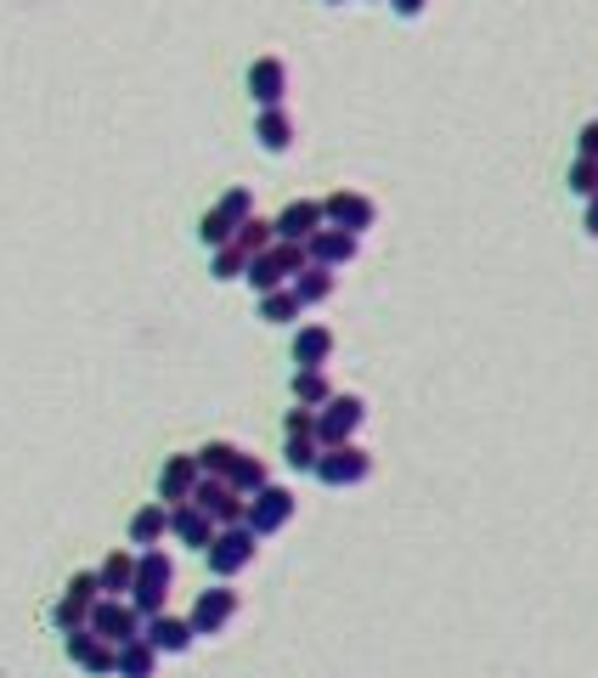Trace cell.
<instances>
[{
  "instance_id": "obj_1",
  "label": "cell",
  "mask_w": 598,
  "mask_h": 678,
  "mask_svg": "<svg viewBox=\"0 0 598 678\" xmlns=\"http://www.w3.org/2000/svg\"><path fill=\"white\" fill-rule=\"evenodd\" d=\"M170 583H175V560H170L164 549H141V554H136V583H130V605L141 611V622L164 611Z\"/></svg>"
},
{
  "instance_id": "obj_2",
  "label": "cell",
  "mask_w": 598,
  "mask_h": 678,
  "mask_svg": "<svg viewBox=\"0 0 598 678\" xmlns=\"http://www.w3.org/2000/svg\"><path fill=\"white\" fill-rule=\"evenodd\" d=\"M306 266H311L306 261V244H271L266 255H248L243 283L255 288V295H271V288H288L293 272H306Z\"/></svg>"
},
{
  "instance_id": "obj_3",
  "label": "cell",
  "mask_w": 598,
  "mask_h": 678,
  "mask_svg": "<svg viewBox=\"0 0 598 678\" xmlns=\"http://www.w3.org/2000/svg\"><path fill=\"white\" fill-rule=\"evenodd\" d=\"M255 554H260V538H255L248 526H221L215 538H210V549H204V560H210V571H215V583H232L237 571L255 565Z\"/></svg>"
},
{
  "instance_id": "obj_4",
  "label": "cell",
  "mask_w": 598,
  "mask_h": 678,
  "mask_svg": "<svg viewBox=\"0 0 598 678\" xmlns=\"http://www.w3.org/2000/svg\"><path fill=\"white\" fill-rule=\"evenodd\" d=\"M362 419H367V402H362V396H328V402L317 407V447L356 442Z\"/></svg>"
},
{
  "instance_id": "obj_5",
  "label": "cell",
  "mask_w": 598,
  "mask_h": 678,
  "mask_svg": "<svg viewBox=\"0 0 598 678\" xmlns=\"http://www.w3.org/2000/svg\"><path fill=\"white\" fill-rule=\"evenodd\" d=\"M85 627H90V634L103 639V645H114V650H119V645L141 639V611H136L130 600H96Z\"/></svg>"
},
{
  "instance_id": "obj_6",
  "label": "cell",
  "mask_w": 598,
  "mask_h": 678,
  "mask_svg": "<svg viewBox=\"0 0 598 678\" xmlns=\"http://www.w3.org/2000/svg\"><path fill=\"white\" fill-rule=\"evenodd\" d=\"M322 487H362V480L373 475V453H362L356 442H344V447H322L317 469H311Z\"/></svg>"
},
{
  "instance_id": "obj_7",
  "label": "cell",
  "mask_w": 598,
  "mask_h": 678,
  "mask_svg": "<svg viewBox=\"0 0 598 678\" xmlns=\"http://www.w3.org/2000/svg\"><path fill=\"white\" fill-rule=\"evenodd\" d=\"M293 509H299V498L288 487H260L255 498L243 504V526L255 531V538H271V531H282L293 520Z\"/></svg>"
},
{
  "instance_id": "obj_8",
  "label": "cell",
  "mask_w": 598,
  "mask_h": 678,
  "mask_svg": "<svg viewBox=\"0 0 598 678\" xmlns=\"http://www.w3.org/2000/svg\"><path fill=\"white\" fill-rule=\"evenodd\" d=\"M96 600H103V589H96V571H79V576H68L63 600L52 605L57 634H79V627L90 622V605H96Z\"/></svg>"
},
{
  "instance_id": "obj_9",
  "label": "cell",
  "mask_w": 598,
  "mask_h": 678,
  "mask_svg": "<svg viewBox=\"0 0 598 678\" xmlns=\"http://www.w3.org/2000/svg\"><path fill=\"white\" fill-rule=\"evenodd\" d=\"M322 221L339 226V232H351V237H362V232L378 221V204L367 199V192L339 187V192H328V199H322Z\"/></svg>"
},
{
  "instance_id": "obj_10",
  "label": "cell",
  "mask_w": 598,
  "mask_h": 678,
  "mask_svg": "<svg viewBox=\"0 0 598 678\" xmlns=\"http://www.w3.org/2000/svg\"><path fill=\"white\" fill-rule=\"evenodd\" d=\"M186 504L204 509V515L215 520V531H221V526H243V504H248V498H237L226 480H215V475H197V487H192Z\"/></svg>"
},
{
  "instance_id": "obj_11",
  "label": "cell",
  "mask_w": 598,
  "mask_h": 678,
  "mask_svg": "<svg viewBox=\"0 0 598 678\" xmlns=\"http://www.w3.org/2000/svg\"><path fill=\"white\" fill-rule=\"evenodd\" d=\"M237 616V589H204V594H197L192 600V616H186V627H192V634L197 639H204V634H221V627Z\"/></svg>"
},
{
  "instance_id": "obj_12",
  "label": "cell",
  "mask_w": 598,
  "mask_h": 678,
  "mask_svg": "<svg viewBox=\"0 0 598 678\" xmlns=\"http://www.w3.org/2000/svg\"><path fill=\"white\" fill-rule=\"evenodd\" d=\"M328 221H322V199H293L277 221H271V232H277V244H306L311 232H322Z\"/></svg>"
},
{
  "instance_id": "obj_13",
  "label": "cell",
  "mask_w": 598,
  "mask_h": 678,
  "mask_svg": "<svg viewBox=\"0 0 598 678\" xmlns=\"http://www.w3.org/2000/svg\"><path fill=\"white\" fill-rule=\"evenodd\" d=\"M248 96H255L260 108H282V96H288V63L282 57H255V63H248Z\"/></svg>"
},
{
  "instance_id": "obj_14",
  "label": "cell",
  "mask_w": 598,
  "mask_h": 678,
  "mask_svg": "<svg viewBox=\"0 0 598 678\" xmlns=\"http://www.w3.org/2000/svg\"><path fill=\"white\" fill-rule=\"evenodd\" d=\"M306 261H311V266H328V272L351 266V261H356V237L339 232V226H322V232L306 237Z\"/></svg>"
},
{
  "instance_id": "obj_15",
  "label": "cell",
  "mask_w": 598,
  "mask_h": 678,
  "mask_svg": "<svg viewBox=\"0 0 598 678\" xmlns=\"http://www.w3.org/2000/svg\"><path fill=\"white\" fill-rule=\"evenodd\" d=\"M141 639L153 645L159 656H181V650H192V627H186V616H170V611H159V616H147L141 622Z\"/></svg>"
},
{
  "instance_id": "obj_16",
  "label": "cell",
  "mask_w": 598,
  "mask_h": 678,
  "mask_svg": "<svg viewBox=\"0 0 598 678\" xmlns=\"http://www.w3.org/2000/svg\"><path fill=\"white\" fill-rule=\"evenodd\" d=\"M63 650H68V661L85 667L90 678H108V672H114V645H103L90 627H79V634H63Z\"/></svg>"
},
{
  "instance_id": "obj_17",
  "label": "cell",
  "mask_w": 598,
  "mask_h": 678,
  "mask_svg": "<svg viewBox=\"0 0 598 678\" xmlns=\"http://www.w3.org/2000/svg\"><path fill=\"white\" fill-rule=\"evenodd\" d=\"M192 487H197V464H192V453L164 458V469H159V504H164V509H175V504H186V498H192Z\"/></svg>"
},
{
  "instance_id": "obj_18",
  "label": "cell",
  "mask_w": 598,
  "mask_h": 678,
  "mask_svg": "<svg viewBox=\"0 0 598 678\" xmlns=\"http://www.w3.org/2000/svg\"><path fill=\"white\" fill-rule=\"evenodd\" d=\"M170 538H175L181 549H197V554H204L210 538H215V520H210L204 509H192V504H175V509H170Z\"/></svg>"
},
{
  "instance_id": "obj_19",
  "label": "cell",
  "mask_w": 598,
  "mask_h": 678,
  "mask_svg": "<svg viewBox=\"0 0 598 678\" xmlns=\"http://www.w3.org/2000/svg\"><path fill=\"white\" fill-rule=\"evenodd\" d=\"M130 583H136V554L130 549H114L103 565H96V589H103V600H130Z\"/></svg>"
},
{
  "instance_id": "obj_20",
  "label": "cell",
  "mask_w": 598,
  "mask_h": 678,
  "mask_svg": "<svg viewBox=\"0 0 598 678\" xmlns=\"http://www.w3.org/2000/svg\"><path fill=\"white\" fill-rule=\"evenodd\" d=\"M170 538V509L164 504H141L136 515H130V543H136V554L141 549H159Z\"/></svg>"
},
{
  "instance_id": "obj_21",
  "label": "cell",
  "mask_w": 598,
  "mask_h": 678,
  "mask_svg": "<svg viewBox=\"0 0 598 678\" xmlns=\"http://www.w3.org/2000/svg\"><path fill=\"white\" fill-rule=\"evenodd\" d=\"M333 357V328H322V322H306L293 333V368H322Z\"/></svg>"
},
{
  "instance_id": "obj_22",
  "label": "cell",
  "mask_w": 598,
  "mask_h": 678,
  "mask_svg": "<svg viewBox=\"0 0 598 678\" xmlns=\"http://www.w3.org/2000/svg\"><path fill=\"white\" fill-rule=\"evenodd\" d=\"M226 487H232L237 498H255L260 487H271L266 458H255V453H237V458H232V469H226Z\"/></svg>"
},
{
  "instance_id": "obj_23",
  "label": "cell",
  "mask_w": 598,
  "mask_h": 678,
  "mask_svg": "<svg viewBox=\"0 0 598 678\" xmlns=\"http://www.w3.org/2000/svg\"><path fill=\"white\" fill-rule=\"evenodd\" d=\"M255 141L266 153H288L293 148V119L282 114V108H260V119H255Z\"/></svg>"
},
{
  "instance_id": "obj_24",
  "label": "cell",
  "mask_w": 598,
  "mask_h": 678,
  "mask_svg": "<svg viewBox=\"0 0 598 678\" xmlns=\"http://www.w3.org/2000/svg\"><path fill=\"white\" fill-rule=\"evenodd\" d=\"M288 295L299 300V311H306V306H322V300L333 295V272H328V266H306V272H293Z\"/></svg>"
},
{
  "instance_id": "obj_25",
  "label": "cell",
  "mask_w": 598,
  "mask_h": 678,
  "mask_svg": "<svg viewBox=\"0 0 598 678\" xmlns=\"http://www.w3.org/2000/svg\"><path fill=\"white\" fill-rule=\"evenodd\" d=\"M153 667H159V650L147 639H130V645L114 650V672L119 678H153Z\"/></svg>"
},
{
  "instance_id": "obj_26",
  "label": "cell",
  "mask_w": 598,
  "mask_h": 678,
  "mask_svg": "<svg viewBox=\"0 0 598 678\" xmlns=\"http://www.w3.org/2000/svg\"><path fill=\"white\" fill-rule=\"evenodd\" d=\"M271 244H277V232H271V221H260V215H248V221L232 232V250H237L243 261H248V255H266Z\"/></svg>"
},
{
  "instance_id": "obj_27",
  "label": "cell",
  "mask_w": 598,
  "mask_h": 678,
  "mask_svg": "<svg viewBox=\"0 0 598 678\" xmlns=\"http://www.w3.org/2000/svg\"><path fill=\"white\" fill-rule=\"evenodd\" d=\"M328 396H333V384L322 368H293V402L299 407H322Z\"/></svg>"
},
{
  "instance_id": "obj_28",
  "label": "cell",
  "mask_w": 598,
  "mask_h": 678,
  "mask_svg": "<svg viewBox=\"0 0 598 678\" xmlns=\"http://www.w3.org/2000/svg\"><path fill=\"white\" fill-rule=\"evenodd\" d=\"M243 447H232V442H204L192 453V464H197V475H215V480H226V469H232V458H237Z\"/></svg>"
},
{
  "instance_id": "obj_29",
  "label": "cell",
  "mask_w": 598,
  "mask_h": 678,
  "mask_svg": "<svg viewBox=\"0 0 598 678\" xmlns=\"http://www.w3.org/2000/svg\"><path fill=\"white\" fill-rule=\"evenodd\" d=\"M317 458H322L317 435H288V442H282V464H288L293 475H311V469H317Z\"/></svg>"
},
{
  "instance_id": "obj_30",
  "label": "cell",
  "mask_w": 598,
  "mask_h": 678,
  "mask_svg": "<svg viewBox=\"0 0 598 678\" xmlns=\"http://www.w3.org/2000/svg\"><path fill=\"white\" fill-rule=\"evenodd\" d=\"M260 317L271 328H293L299 322V300L288 295V288H271V295H260Z\"/></svg>"
},
{
  "instance_id": "obj_31",
  "label": "cell",
  "mask_w": 598,
  "mask_h": 678,
  "mask_svg": "<svg viewBox=\"0 0 598 678\" xmlns=\"http://www.w3.org/2000/svg\"><path fill=\"white\" fill-rule=\"evenodd\" d=\"M215 210H221V215H226L232 226H243L248 215H255V192H248V187H226V192H221V204H215Z\"/></svg>"
},
{
  "instance_id": "obj_32",
  "label": "cell",
  "mask_w": 598,
  "mask_h": 678,
  "mask_svg": "<svg viewBox=\"0 0 598 678\" xmlns=\"http://www.w3.org/2000/svg\"><path fill=\"white\" fill-rule=\"evenodd\" d=\"M232 232H237V226H232L221 210H204V221H197V237H204L210 250H226V244H232Z\"/></svg>"
},
{
  "instance_id": "obj_33",
  "label": "cell",
  "mask_w": 598,
  "mask_h": 678,
  "mask_svg": "<svg viewBox=\"0 0 598 678\" xmlns=\"http://www.w3.org/2000/svg\"><path fill=\"white\" fill-rule=\"evenodd\" d=\"M243 266H248V261H243V255L226 244V250H215V261H210V277H215V283H237V277H243Z\"/></svg>"
},
{
  "instance_id": "obj_34",
  "label": "cell",
  "mask_w": 598,
  "mask_h": 678,
  "mask_svg": "<svg viewBox=\"0 0 598 678\" xmlns=\"http://www.w3.org/2000/svg\"><path fill=\"white\" fill-rule=\"evenodd\" d=\"M570 192H576V199H598V165L592 159L570 165Z\"/></svg>"
},
{
  "instance_id": "obj_35",
  "label": "cell",
  "mask_w": 598,
  "mask_h": 678,
  "mask_svg": "<svg viewBox=\"0 0 598 678\" xmlns=\"http://www.w3.org/2000/svg\"><path fill=\"white\" fill-rule=\"evenodd\" d=\"M282 435H317V407H299V402H293V407L282 413Z\"/></svg>"
},
{
  "instance_id": "obj_36",
  "label": "cell",
  "mask_w": 598,
  "mask_h": 678,
  "mask_svg": "<svg viewBox=\"0 0 598 678\" xmlns=\"http://www.w3.org/2000/svg\"><path fill=\"white\" fill-rule=\"evenodd\" d=\"M576 159H592V165H598V119L581 125V136H576Z\"/></svg>"
},
{
  "instance_id": "obj_37",
  "label": "cell",
  "mask_w": 598,
  "mask_h": 678,
  "mask_svg": "<svg viewBox=\"0 0 598 678\" xmlns=\"http://www.w3.org/2000/svg\"><path fill=\"white\" fill-rule=\"evenodd\" d=\"M424 7H429V0H389L395 18H424Z\"/></svg>"
},
{
  "instance_id": "obj_38",
  "label": "cell",
  "mask_w": 598,
  "mask_h": 678,
  "mask_svg": "<svg viewBox=\"0 0 598 678\" xmlns=\"http://www.w3.org/2000/svg\"><path fill=\"white\" fill-rule=\"evenodd\" d=\"M587 237H598V199H587Z\"/></svg>"
},
{
  "instance_id": "obj_39",
  "label": "cell",
  "mask_w": 598,
  "mask_h": 678,
  "mask_svg": "<svg viewBox=\"0 0 598 678\" xmlns=\"http://www.w3.org/2000/svg\"><path fill=\"white\" fill-rule=\"evenodd\" d=\"M322 7H344V0H322Z\"/></svg>"
}]
</instances>
